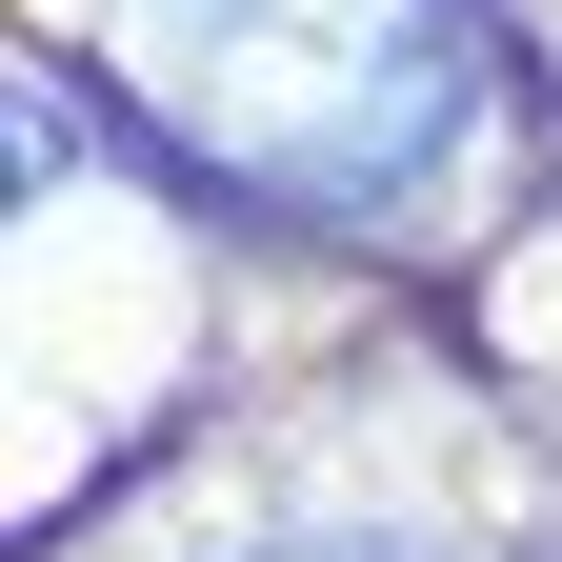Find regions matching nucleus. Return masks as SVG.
Masks as SVG:
<instances>
[{
	"mask_svg": "<svg viewBox=\"0 0 562 562\" xmlns=\"http://www.w3.org/2000/svg\"><path fill=\"white\" fill-rule=\"evenodd\" d=\"M121 41L181 161L241 201H302V222H402L482 101L462 0H121Z\"/></svg>",
	"mask_w": 562,
	"mask_h": 562,
	"instance_id": "f257e3e1",
	"label": "nucleus"
},
{
	"mask_svg": "<svg viewBox=\"0 0 562 562\" xmlns=\"http://www.w3.org/2000/svg\"><path fill=\"white\" fill-rule=\"evenodd\" d=\"M261 562H442V542H382V522H322V542H261Z\"/></svg>",
	"mask_w": 562,
	"mask_h": 562,
	"instance_id": "f03ea898",
	"label": "nucleus"
}]
</instances>
